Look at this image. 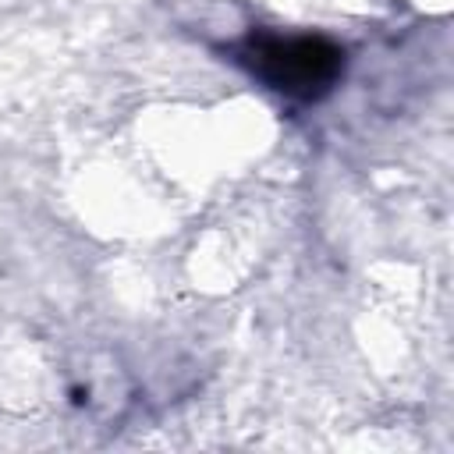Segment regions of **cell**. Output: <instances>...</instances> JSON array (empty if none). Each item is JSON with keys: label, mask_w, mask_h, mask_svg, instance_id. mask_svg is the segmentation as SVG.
<instances>
[{"label": "cell", "mask_w": 454, "mask_h": 454, "mask_svg": "<svg viewBox=\"0 0 454 454\" xmlns=\"http://www.w3.org/2000/svg\"><path fill=\"white\" fill-rule=\"evenodd\" d=\"M241 57L262 82L298 99L326 92L340 74V50L319 35H255Z\"/></svg>", "instance_id": "1"}]
</instances>
